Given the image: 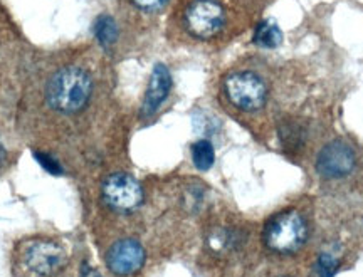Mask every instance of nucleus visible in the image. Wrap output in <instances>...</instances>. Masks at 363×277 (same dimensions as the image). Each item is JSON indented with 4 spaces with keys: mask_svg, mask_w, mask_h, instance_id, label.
Instances as JSON below:
<instances>
[{
    "mask_svg": "<svg viewBox=\"0 0 363 277\" xmlns=\"http://www.w3.org/2000/svg\"><path fill=\"white\" fill-rule=\"evenodd\" d=\"M93 91L89 74L79 67H65L49 79L45 88V99L49 106L59 113L72 115L88 104Z\"/></svg>",
    "mask_w": 363,
    "mask_h": 277,
    "instance_id": "1",
    "label": "nucleus"
},
{
    "mask_svg": "<svg viewBox=\"0 0 363 277\" xmlns=\"http://www.w3.org/2000/svg\"><path fill=\"white\" fill-rule=\"evenodd\" d=\"M308 237V227L303 217L296 212H288L276 217L267 225L264 239L271 251L291 254L303 247Z\"/></svg>",
    "mask_w": 363,
    "mask_h": 277,
    "instance_id": "2",
    "label": "nucleus"
},
{
    "mask_svg": "<svg viewBox=\"0 0 363 277\" xmlns=\"http://www.w3.org/2000/svg\"><path fill=\"white\" fill-rule=\"evenodd\" d=\"M225 94L234 106L239 110L256 111L264 106L267 99V88L259 76L254 72L242 71L227 76Z\"/></svg>",
    "mask_w": 363,
    "mask_h": 277,
    "instance_id": "3",
    "label": "nucleus"
},
{
    "mask_svg": "<svg viewBox=\"0 0 363 277\" xmlns=\"http://www.w3.org/2000/svg\"><path fill=\"white\" fill-rule=\"evenodd\" d=\"M189 33L199 39H211L224 27L225 12L217 0H195L185 13Z\"/></svg>",
    "mask_w": 363,
    "mask_h": 277,
    "instance_id": "4",
    "label": "nucleus"
},
{
    "mask_svg": "<svg viewBox=\"0 0 363 277\" xmlns=\"http://www.w3.org/2000/svg\"><path fill=\"white\" fill-rule=\"evenodd\" d=\"M104 202L116 212H133L142 205V185L133 176L126 174H115L108 176L103 183Z\"/></svg>",
    "mask_w": 363,
    "mask_h": 277,
    "instance_id": "5",
    "label": "nucleus"
},
{
    "mask_svg": "<svg viewBox=\"0 0 363 277\" xmlns=\"http://www.w3.org/2000/svg\"><path fill=\"white\" fill-rule=\"evenodd\" d=\"M355 168V153L348 143L335 140L321 149L316 160L318 174L325 179H342Z\"/></svg>",
    "mask_w": 363,
    "mask_h": 277,
    "instance_id": "6",
    "label": "nucleus"
},
{
    "mask_svg": "<svg viewBox=\"0 0 363 277\" xmlns=\"http://www.w3.org/2000/svg\"><path fill=\"white\" fill-rule=\"evenodd\" d=\"M26 264L40 276H51L66 264V254L51 240H38L27 247Z\"/></svg>",
    "mask_w": 363,
    "mask_h": 277,
    "instance_id": "7",
    "label": "nucleus"
},
{
    "mask_svg": "<svg viewBox=\"0 0 363 277\" xmlns=\"http://www.w3.org/2000/svg\"><path fill=\"white\" fill-rule=\"evenodd\" d=\"M108 267L118 276H131L145 264V251L136 240L125 239L116 242L106 256Z\"/></svg>",
    "mask_w": 363,
    "mask_h": 277,
    "instance_id": "8",
    "label": "nucleus"
},
{
    "mask_svg": "<svg viewBox=\"0 0 363 277\" xmlns=\"http://www.w3.org/2000/svg\"><path fill=\"white\" fill-rule=\"evenodd\" d=\"M172 89V76L170 71L167 69V66L157 64L153 67L152 78H150L147 94L143 99V108L142 113L143 116H152L158 108L162 106V103L165 101Z\"/></svg>",
    "mask_w": 363,
    "mask_h": 277,
    "instance_id": "9",
    "label": "nucleus"
},
{
    "mask_svg": "<svg viewBox=\"0 0 363 277\" xmlns=\"http://www.w3.org/2000/svg\"><path fill=\"white\" fill-rule=\"evenodd\" d=\"M254 43L259 47L264 49H274L283 43V33L278 27V24L271 21H262L259 26L256 27V33H254Z\"/></svg>",
    "mask_w": 363,
    "mask_h": 277,
    "instance_id": "10",
    "label": "nucleus"
},
{
    "mask_svg": "<svg viewBox=\"0 0 363 277\" xmlns=\"http://www.w3.org/2000/svg\"><path fill=\"white\" fill-rule=\"evenodd\" d=\"M94 35H96V39L104 45V47L115 44V40L118 39V27L116 22L113 21V17H98V21L94 22Z\"/></svg>",
    "mask_w": 363,
    "mask_h": 277,
    "instance_id": "11",
    "label": "nucleus"
},
{
    "mask_svg": "<svg viewBox=\"0 0 363 277\" xmlns=\"http://www.w3.org/2000/svg\"><path fill=\"white\" fill-rule=\"evenodd\" d=\"M192 160L194 165L199 168V170H208L212 165H214L216 155H214V147H212L211 142L207 140H201V142L194 143L192 147Z\"/></svg>",
    "mask_w": 363,
    "mask_h": 277,
    "instance_id": "12",
    "label": "nucleus"
},
{
    "mask_svg": "<svg viewBox=\"0 0 363 277\" xmlns=\"http://www.w3.org/2000/svg\"><path fill=\"white\" fill-rule=\"evenodd\" d=\"M340 262L338 259L331 254L325 252L318 257L315 267H313L311 277H333L335 272L338 271Z\"/></svg>",
    "mask_w": 363,
    "mask_h": 277,
    "instance_id": "13",
    "label": "nucleus"
},
{
    "mask_svg": "<svg viewBox=\"0 0 363 277\" xmlns=\"http://www.w3.org/2000/svg\"><path fill=\"white\" fill-rule=\"evenodd\" d=\"M34 158L40 163V166H43L45 171H49V174L57 175V174H61V171H62L61 166H59V163L54 160L52 157L45 155V153H43V152H35Z\"/></svg>",
    "mask_w": 363,
    "mask_h": 277,
    "instance_id": "14",
    "label": "nucleus"
},
{
    "mask_svg": "<svg viewBox=\"0 0 363 277\" xmlns=\"http://www.w3.org/2000/svg\"><path fill=\"white\" fill-rule=\"evenodd\" d=\"M136 7L142 9L145 12H157L163 9L167 4V0H131Z\"/></svg>",
    "mask_w": 363,
    "mask_h": 277,
    "instance_id": "15",
    "label": "nucleus"
},
{
    "mask_svg": "<svg viewBox=\"0 0 363 277\" xmlns=\"http://www.w3.org/2000/svg\"><path fill=\"white\" fill-rule=\"evenodd\" d=\"M81 277H103V276L99 274L98 271L91 269V267H84V271H83V276H81Z\"/></svg>",
    "mask_w": 363,
    "mask_h": 277,
    "instance_id": "16",
    "label": "nucleus"
}]
</instances>
